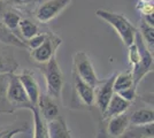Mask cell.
<instances>
[{
  "label": "cell",
  "mask_w": 154,
  "mask_h": 138,
  "mask_svg": "<svg viewBox=\"0 0 154 138\" xmlns=\"http://www.w3.org/2000/svg\"><path fill=\"white\" fill-rule=\"evenodd\" d=\"M96 15L99 19L107 22L110 26H113V29L121 37L123 44L127 47L134 44L136 32L138 31V29L125 16L107 9H97Z\"/></svg>",
  "instance_id": "1"
},
{
  "label": "cell",
  "mask_w": 154,
  "mask_h": 138,
  "mask_svg": "<svg viewBox=\"0 0 154 138\" xmlns=\"http://www.w3.org/2000/svg\"><path fill=\"white\" fill-rule=\"evenodd\" d=\"M43 74L46 81V93L53 99L58 100L61 96V91L63 87V74L59 66L55 55L44 63Z\"/></svg>",
  "instance_id": "2"
},
{
  "label": "cell",
  "mask_w": 154,
  "mask_h": 138,
  "mask_svg": "<svg viewBox=\"0 0 154 138\" xmlns=\"http://www.w3.org/2000/svg\"><path fill=\"white\" fill-rule=\"evenodd\" d=\"M135 44L138 47L140 52V62L135 68H131L130 70L132 72V78H134V85L138 86V84L141 82L148 72H153V53L148 51L144 40L141 38L139 31L136 32L135 36Z\"/></svg>",
  "instance_id": "3"
},
{
  "label": "cell",
  "mask_w": 154,
  "mask_h": 138,
  "mask_svg": "<svg viewBox=\"0 0 154 138\" xmlns=\"http://www.w3.org/2000/svg\"><path fill=\"white\" fill-rule=\"evenodd\" d=\"M7 100L13 106L14 109L16 108H26L28 109L32 105L26 96V92L19 78V75L15 72L8 74V85L6 91Z\"/></svg>",
  "instance_id": "4"
},
{
  "label": "cell",
  "mask_w": 154,
  "mask_h": 138,
  "mask_svg": "<svg viewBox=\"0 0 154 138\" xmlns=\"http://www.w3.org/2000/svg\"><path fill=\"white\" fill-rule=\"evenodd\" d=\"M74 0H45L35 9V16L40 23H48L63 12Z\"/></svg>",
  "instance_id": "5"
},
{
  "label": "cell",
  "mask_w": 154,
  "mask_h": 138,
  "mask_svg": "<svg viewBox=\"0 0 154 138\" xmlns=\"http://www.w3.org/2000/svg\"><path fill=\"white\" fill-rule=\"evenodd\" d=\"M61 44H62V39L59 36H57L54 32H46L45 40L37 48L30 51V57L36 62L44 65L55 55L57 50Z\"/></svg>",
  "instance_id": "6"
},
{
  "label": "cell",
  "mask_w": 154,
  "mask_h": 138,
  "mask_svg": "<svg viewBox=\"0 0 154 138\" xmlns=\"http://www.w3.org/2000/svg\"><path fill=\"white\" fill-rule=\"evenodd\" d=\"M72 72H75L79 78H82L85 83H88L93 89L99 83V78H98L96 72H94L93 65H92L90 58L86 53L77 52L75 54Z\"/></svg>",
  "instance_id": "7"
},
{
  "label": "cell",
  "mask_w": 154,
  "mask_h": 138,
  "mask_svg": "<svg viewBox=\"0 0 154 138\" xmlns=\"http://www.w3.org/2000/svg\"><path fill=\"white\" fill-rule=\"evenodd\" d=\"M115 76L116 74H113L108 78L99 81V83L94 87V104L101 113L105 112L112 96L114 94L113 84H114Z\"/></svg>",
  "instance_id": "8"
},
{
  "label": "cell",
  "mask_w": 154,
  "mask_h": 138,
  "mask_svg": "<svg viewBox=\"0 0 154 138\" xmlns=\"http://www.w3.org/2000/svg\"><path fill=\"white\" fill-rule=\"evenodd\" d=\"M37 108L45 122H50L60 115L57 100L50 97L47 93L40 92L38 103H37Z\"/></svg>",
  "instance_id": "9"
},
{
  "label": "cell",
  "mask_w": 154,
  "mask_h": 138,
  "mask_svg": "<svg viewBox=\"0 0 154 138\" xmlns=\"http://www.w3.org/2000/svg\"><path fill=\"white\" fill-rule=\"evenodd\" d=\"M74 77V97L79 99V101L86 106H92L94 104V89L83 79L79 78L75 72H72Z\"/></svg>",
  "instance_id": "10"
},
{
  "label": "cell",
  "mask_w": 154,
  "mask_h": 138,
  "mask_svg": "<svg viewBox=\"0 0 154 138\" xmlns=\"http://www.w3.org/2000/svg\"><path fill=\"white\" fill-rule=\"evenodd\" d=\"M19 78L26 90V96L30 100V103L33 106H37L39 96H40V89H39L38 82L35 78L33 74L30 70L26 69V70H23L22 74L19 75Z\"/></svg>",
  "instance_id": "11"
},
{
  "label": "cell",
  "mask_w": 154,
  "mask_h": 138,
  "mask_svg": "<svg viewBox=\"0 0 154 138\" xmlns=\"http://www.w3.org/2000/svg\"><path fill=\"white\" fill-rule=\"evenodd\" d=\"M130 104L128 100H125L124 98H122L119 93L114 92V94L112 96V98L109 100L107 108L105 109V112L103 113V118L108 120L109 118H113L116 115H120L122 113H125L130 107Z\"/></svg>",
  "instance_id": "12"
},
{
  "label": "cell",
  "mask_w": 154,
  "mask_h": 138,
  "mask_svg": "<svg viewBox=\"0 0 154 138\" xmlns=\"http://www.w3.org/2000/svg\"><path fill=\"white\" fill-rule=\"evenodd\" d=\"M107 125V133L109 137L119 138L123 135V132L127 130L129 125V115L127 113H122L120 115H116L108 118Z\"/></svg>",
  "instance_id": "13"
},
{
  "label": "cell",
  "mask_w": 154,
  "mask_h": 138,
  "mask_svg": "<svg viewBox=\"0 0 154 138\" xmlns=\"http://www.w3.org/2000/svg\"><path fill=\"white\" fill-rule=\"evenodd\" d=\"M46 125L48 138H71L70 131L62 116L59 115L54 120L46 122Z\"/></svg>",
  "instance_id": "14"
},
{
  "label": "cell",
  "mask_w": 154,
  "mask_h": 138,
  "mask_svg": "<svg viewBox=\"0 0 154 138\" xmlns=\"http://www.w3.org/2000/svg\"><path fill=\"white\" fill-rule=\"evenodd\" d=\"M0 43L5 44V45L15 46L19 48H23V50H28L26 41L19 38L13 31H11L9 29H7L5 24L2 23V21L0 19Z\"/></svg>",
  "instance_id": "15"
},
{
  "label": "cell",
  "mask_w": 154,
  "mask_h": 138,
  "mask_svg": "<svg viewBox=\"0 0 154 138\" xmlns=\"http://www.w3.org/2000/svg\"><path fill=\"white\" fill-rule=\"evenodd\" d=\"M153 123L144 125H129L121 138H153Z\"/></svg>",
  "instance_id": "16"
},
{
  "label": "cell",
  "mask_w": 154,
  "mask_h": 138,
  "mask_svg": "<svg viewBox=\"0 0 154 138\" xmlns=\"http://www.w3.org/2000/svg\"><path fill=\"white\" fill-rule=\"evenodd\" d=\"M154 122V113L151 108H139L129 115L130 125H144Z\"/></svg>",
  "instance_id": "17"
},
{
  "label": "cell",
  "mask_w": 154,
  "mask_h": 138,
  "mask_svg": "<svg viewBox=\"0 0 154 138\" xmlns=\"http://www.w3.org/2000/svg\"><path fill=\"white\" fill-rule=\"evenodd\" d=\"M33 115V138H48L47 136V125L44 118H42L37 106L31 105L28 108Z\"/></svg>",
  "instance_id": "18"
},
{
  "label": "cell",
  "mask_w": 154,
  "mask_h": 138,
  "mask_svg": "<svg viewBox=\"0 0 154 138\" xmlns=\"http://www.w3.org/2000/svg\"><path fill=\"white\" fill-rule=\"evenodd\" d=\"M8 85V74H0V114L12 113L15 109L7 100L6 91Z\"/></svg>",
  "instance_id": "19"
},
{
  "label": "cell",
  "mask_w": 154,
  "mask_h": 138,
  "mask_svg": "<svg viewBox=\"0 0 154 138\" xmlns=\"http://www.w3.org/2000/svg\"><path fill=\"white\" fill-rule=\"evenodd\" d=\"M139 33L141 38L144 40L145 45L148 48V51L153 53L154 51V26H149L144 20L140 21V26H139Z\"/></svg>",
  "instance_id": "20"
},
{
  "label": "cell",
  "mask_w": 154,
  "mask_h": 138,
  "mask_svg": "<svg viewBox=\"0 0 154 138\" xmlns=\"http://www.w3.org/2000/svg\"><path fill=\"white\" fill-rule=\"evenodd\" d=\"M19 68V63L11 53L0 51V74H11L15 72Z\"/></svg>",
  "instance_id": "21"
},
{
  "label": "cell",
  "mask_w": 154,
  "mask_h": 138,
  "mask_svg": "<svg viewBox=\"0 0 154 138\" xmlns=\"http://www.w3.org/2000/svg\"><path fill=\"white\" fill-rule=\"evenodd\" d=\"M132 85H134V78H132L131 70H127V72L116 74L115 79H114V84H113L114 92H119L121 90H124V89H128V87Z\"/></svg>",
  "instance_id": "22"
},
{
  "label": "cell",
  "mask_w": 154,
  "mask_h": 138,
  "mask_svg": "<svg viewBox=\"0 0 154 138\" xmlns=\"http://www.w3.org/2000/svg\"><path fill=\"white\" fill-rule=\"evenodd\" d=\"M19 28L21 33H22V36H23V38H24V40L30 39L35 35L40 32L39 31V26L33 21L29 20V19H23L22 17V20L20 21L19 23Z\"/></svg>",
  "instance_id": "23"
},
{
  "label": "cell",
  "mask_w": 154,
  "mask_h": 138,
  "mask_svg": "<svg viewBox=\"0 0 154 138\" xmlns=\"http://www.w3.org/2000/svg\"><path fill=\"white\" fill-rule=\"evenodd\" d=\"M0 1H2L4 4L13 7L17 11H22V9L37 7L39 4H42L45 0H0Z\"/></svg>",
  "instance_id": "24"
},
{
  "label": "cell",
  "mask_w": 154,
  "mask_h": 138,
  "mask_svg": "<svg viewBox=\"0 0 154 138\" xmlns=\"http://www.w3.org/2000/svg\"><path fill=\"white\" fill-rule=\"evenodd\" d=\"M45 38H46V32H44V33L38 32L37 35H35L33 37H31L30 39L24 40L26 46H28V51H31V50L37 48L38 46H40L43 44V41L45 40Z\"/></svg>",
  "instance_id": "25"
},
{
  "label": "cell",
  "mask_w": 154,
  "mask_h": 138,
  "mask_svg": "<svg viewBox=\"0 0 154 138\" xmlns=\"http://www.w3.org/2000/svg\"><path fill=\"white\" fill-rule=\"evenodd\" d=\"M116 93H119L122 98L128 100L129 103H132L136 99V97H137V86L132 85L130 86V87H128V89H124V90L116 92Z\"/></svg>",
  "instance_id": "26"
},
{
  "label": "cell",
  "mask_w": 154,
  "mask_h": 138,
  "mask_svg": "<svg viewBox=\"0 0 154 138\" xmlns=\"http://www.w3.org/2000/svg\"><path fill=\"white\" fill-rule=\"evenodd\" d=\"M137 9L139 11L141 16L143 15H147V14H153V1H151V2H141V1H139L138 5H137Z\"/></svg>",
  "instance_id": "27"
},
{
  "label": "cell",
  "mask_w": 154,
  "mask_h": 138,
  "mask_svg": "<svg viewBox=\"0 0 154 138\" xmlns=\"http://www.w3.org/2000/svg\"><path fill=\"white\" fill-rule=\"evenodd\" d=\"M26 131L24 128H16V129H12V130H5V132L1 135L0 138H13L16 133Z\"/></svg>",
  "instance_id": "28"
},
{
  "label": "cell",
  "mask_w": 154,
  "mask_h": 138,
  "mask_svg": "<svg viewBox=\"0 0 154 138\" xmlns=\"http://www.w3.org/2000/svg\"><path fill=\"white\" fill-rule=\"evenodd\" d=\"M141 2H151V1H153V0H139Z\"/></svg>",
  "instance_id": "29"
}]
</instances>
